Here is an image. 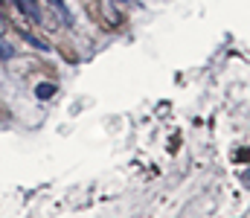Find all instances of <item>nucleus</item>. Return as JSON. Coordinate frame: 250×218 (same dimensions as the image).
Here are the masks:
<instances>
[{"label":"nucleus","mask_w":250,"mask_h":218,"mask_svg":"<svg viewBox=\"0 0 250 218\" xmlns=\"http://www.w3.org/2000/svg\"><path fill=\"white\" fill-rule=\"evenodd\" d=\"M120 3H125V0H120Z\"/></svg>","instance_id":"obj_2"},{"label":"nucleus","mask_w":250,"mask_h":218,"mask_svg":"<svg viewBox=\"0 0 250 218\" xmlns=\"http://www.w3.org/2000/svg\"><path fill=\"white\" fill-rule=\"evenodd\" d=\"M53 93H56V87H53V84H47V81H44V84H38V99H50Z\"/></svg>","instance_id":"obj_1"}]
</instances>
